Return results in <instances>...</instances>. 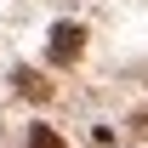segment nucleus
<instances>
[{
	"label": "nucleus",
	"mask_w": 148,
	"mask_h": 148,
	"mask_svg": "<svg viewBox=\"0 0 148 148\" xmlns=\"http://www.w3.org/2000/svg\"><path fill=\"white\" fill-rule=\"evenodd\" d=\"M29 148H63V137H57L51 125H34L29 131Z\"/></svg>",
	"instance_id": "f03ea898"
},
{
	"label": "nucleus",
	"mask_w": 148,
	"mask_h": 148,
	"mask_svg": "<svg viewBox=\"0 0 148 148\" xmlns=\"http://www.w3.org/2000/svg\"><path fill=\"white\" fill-rule=\"evenodd\" d=\"M80 46H86V29L80 23H57L51 29V63H74Z\"/></svg>",
	"instance_id": "f257e3e1"
}]
</instances>
